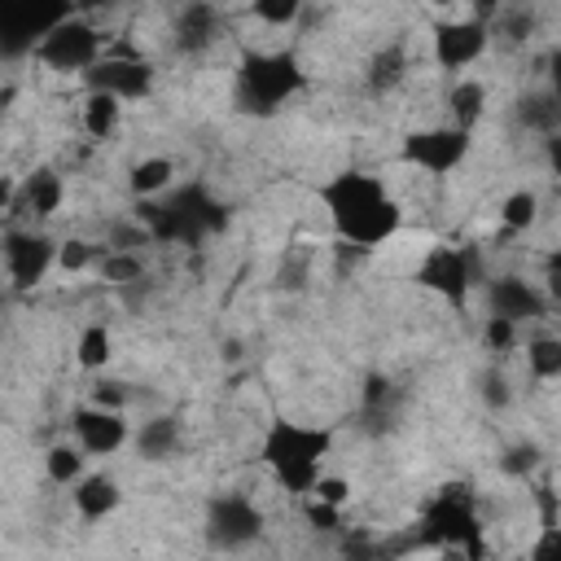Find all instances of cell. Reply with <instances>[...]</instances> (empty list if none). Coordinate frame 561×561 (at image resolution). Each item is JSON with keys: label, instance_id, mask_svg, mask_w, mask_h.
<instances>
[{"label": "cell", "instance_id": "277c9868", "mask_svg": "<svg viewBox=\"0 0 561 561\" xmlns=\"http://www.w3.org/2000/svg\"><path fill=\"white\" fill-rule=\"evenodd\" d=\"M307 75H302V61L289 53V48H276V53H245L241 57V70H237V101L245 114H272L280 110L294 92H302Z\"/></svg>", "mask_w": 561, "mask_h": 561}, {"label": "cell", "instance_id": "30bf717a", "mask_svg": "<svg viewBox=\"0 0 561 561\" xmlns=\"http://www.w3.org/2000/svg\"><path fill=\"white\" fill-rule=\"evenodd\" d=\"M66 4H0V57H31L35 44L66 18Z\"/></svg>", "mask_w": 561, "mask_h": 561}, {"label": "cell", "instance_id": "2e32d148", "mask_svg": "<svg viewBox=\"0 0 561 561\" xmlns=\"http://www.w3.org/2000/svg\"><path fill=\"white\" fill-rule=\"evenodd\" d=\"M219 31H224V18L215 4H180L175 22H171V44H175V53L197 57L219 39Z\"/></svg>", "mask_w": 561, "mask_h": 561}, {"label": "cell", "instance_id": "ba28073f", "mask_svg": "<svg viewBox=\"0 0 561 561\" xmlns=\"http://www.w3.org/2000/svg\"><path fill=\"white\" fill-rule=\"evenodd\" d=\"M399 158L425 175H447L456 171L465 158H469V131L460 127H421V131H408L403 145H399Z\"/></svg>", "mask_w": 561, "mask_h": 561}, {"label": "cell", "instance_id": "ac0fdd59", "mask_svg": "<svg viewBox=\"0 0 561 561\" xmlns=\"http://www.w3.org/2000/svg\"><path fill=\"white\" fill-rule=\"evenodd\" d=\"M61 175L53 171V167H39V171H31L26 180H22V188H18V202H22V210L26 215H35V219H48V215H57V206H61Z\"/></svg>", "mask_w": 561, "mask_h": 561}, {"label": "cell", "instance_id": "52a82bcc", "mask_svg": "<svg viewBox=\"0 0 561 561\" xmlns=\"http://www.w3.org/2000/svg\"><path fill=\"white\" fill-rule=\"evenodd\" d=\"M83 83L88 92H101L114 101H140L153 92V61L118 44V48H105L92 70H83Z\"/></svg>", "mask_w": 561, "mask_h": 561}, {"label": "cell", "instance_id": "6da1fadb", "mask_svg": "<svg viewBox=\"0 0 561 561\" xmlns=\"http://www.w3.org/2000/svg\"><path fill=\"white\" fill-rule=\"evenodd\" d=\"M320 206L329 210L337 237L355 250H377L403 224L399 202L373 171H337L320 184Z\"/></svg>", "mask_w": 561, "mask_h": 561}, {"label": "cell", "instance_id": "3957f363", "mask_svg": "<svg viewBox=\"0 0 561 561\" xmlns=\"http://www.w3.org/2000/svg\"><path fill=\"white\" fill-rule=\"evenodd\" d=\"M329 447H333V434L324 425L272 421L263 434V465L289 495H307L316 486V478L324 473Z\"/></svg>", "mask_w": 561, "mask_h": 561}, {"label": "cell", "instance_id": "5b68a950", "mask_svg": "<svg viewBox=\"0 0 561 561\" xmlns=\"http://www.w3.org/2000/svg\"><path fill=\"white\" fill-rule=\"evenodd\" d=\"M421 539L438 548H460L473 561H482L486 543H482V517L473 508V495L465 486H443L421 513Z\"/></svg>", "mask_w": 561, "mask_h": 561}, {"label": "cell", "instance_id": "cb8c5ba5", "mask_svg": "<svg viewBox=\"0 0 561 561\" xmlns=\"http://www.w3.org/2000/svg\"><path fill=\"white\" fill-rule=\"evenodd\" d=\"M110 355H114V337H110V329H105V324H88V329L79 333V346H75L79 368H105Z\"/></svg>", "mask_w": 561, "mask_h": 561}, {"label": "cell", "instance_id": "484cf974", "mask_svg": "<svg viewBox=\"0 0 561 561\" xmlns=\"http://www.w3.org/2000/svg\"><path fill=\"white\" fill-rule=\"evenodd\" d=\"M403 70H408V57H403L399 44H390V48H381V53L373 57V66H368V88H373V92H386V88H394V83L403 79Z\"/></svg>", "mask_w": 561, "mask_h": 561}, {"label": "cell", "instance_id": "603a6c76", "mask_svg": "<svg viewBox=\"0 0 561 561\" xmlns=\"http://www.w3.org/2000/svg\"><path fill=\"white\" fill-rule=\"evenodd\" d=\"M517 118H522L530 131L552 136V131H557V123H561V101H557V92H530V96H522Z\"/></svg>", "mask_w": 561, "mask_h": 561}, {"label": "cell", "instance_id": "74e56055", "mask_svg": "<svg viewBox=\"0 0 561 561\" xmlns=\"http://www.w3.org/2000/svg\"><path fill=\"white\" fill-rule=\"evenodd\" d=\"M13 197H18V184H13L9 175H0V210H9V206H13Z\"/></svg>", "mask_w": 561, "mask_h": 561}, {"label": "cell", "instance_id": "ffe728a7", "mask_svg": "<svg viewBox=\"0 0 561 561\" xmlns=\"http://www.w3.org/2000/svg\"><path fill=\"white\" fill-rule=\"evenodd\" d=\"M171 180H175V167H171V158H140L136 167H131V180H127V188L145 202V197H162L167 188H171Z\"/></svg>", "mask_w": 561, "mask_h": 561}, {"label": "cell", "instance_id": "4dcf8cb0", "mask_svg": "<svg viewBox=\"0 0 561 561\" xmlns=\"http://www.w3.org/2000/svg\"><path fill=\"white\" fill-rule=\"evenodd\" d=\"M307 500H320V504L342 508V504L351 500V482H346V478H333V473H320V478H316V486L307 491Z\"/></svg>", "mask_w": 561, "mask_h": 561}, {"label": "cell", "instance_id": "8992f818", "mask_svg": "<svg viewBox=\"0 0 561 561\" xmlns=\"http://www.w3.org/2000/svg\"><path fill=\"white\" fill-rule=\"evenodd\" d=\"M105 53V35L92 26V22H83L79 13H66L39 44H35V61H44L48 70H61V75H70V70H92L96 66V57Z\"/></svg>", "mask_w": 561, "mask_h": 561}, {"label": "cell", "instance_id": "d6a6232c", "mask_svg": "<svg viewBox=\"0 0 561 561\" xmlns=\"http://www.w3.org/2000/svg\"><path fill=\"white\" fill-rule=\"evenodd\" d=\"M92 259H96V245H88V241H66V245H57V263H61L66 272H83Z\"/></svg>", "mask_w": 561, "mask_h": 561}, {"label": "cell", "instance_id": "f1b7e54d", "mask_svg": "<svg viewBox=\"0 0 561 561\" xmlns=\"http://www.w3.org/2000/svg\"><path fill=\"white\" fill-rule=\"evenodd\" d=\"M101 276H105V280H114V285L140 280V254H127V250H105V254H101Z\"/></svg>", "mask_w": 561, "mask_h": 561}, {"label": "cell", "instance_id": "7a4b0ae2", "mask_svg": "<svg viewBox=\"0 0 561 561\" xmlns=\"http://www.w3.org/2000/svg\"><path fill=\"white\" fill-rule=\"evenodd\" d=\"M136 224L149 241L162 245H202L206 237L228 228V206L197 180L167 188L162 197H145L136 206Z\"/></svg>", "mask_w": 561, "mask_h": 561}, {"label": "cell", "instance_id": "8fae6325", "mask_svg": "<svg viewBox=\"0 0 561 561\" xmlns=\"http://www.w3.org/2000/svg\"><path fill=\"white\" fill-rule=\"evenodd\" d=\"M0 254H4V272L13 280V289H35L48 276V267L57 263V241L35 228H13V232H4Z\"/></svg>", "mask_w": 561, "mask_h": 561}, {"label": "cell", "instance_id": "d6986e66", "mask_svg": "<svg viewBox=\"0 0 561 561\" xmlns=\"http://www.w3.org/2000/svg\"><path fill=\"white\" fill-rule=\"evenodd\" d=\"M136 451L145 460H171L180 451V421L175 416H153L136 430Z\"/></svg>", "mask_w": 561, "mask_h": 561}, {"label": "cell", "instance_id": "7c38bea8", "mask_svg": "<svg viewBox=\"0 0 561 561\" xmlns=\"http://www.w3.org/2000/svg\"><path fill=\"white\" fill-rule=\"evenodd\" d=\"M416 280H421L425 289H434L438 298H447V302H465V294H469V285L478 280V272H473L469 250H460V245H434V250L421 259Z\"/></svg>", "mask_w": 561, "mask_h": 561}, {"label": "cell", "instance_id": "d590c367", "mask_svg": "<svg viewBox=\"0 0 561 561\" xmlns=\"http://www.w3.org/2000/svg\"><path fill=\"white\" fill-rule=\"evenodd\" d=\"M530 561H561V535H557V526H543L539 543L530 548Z\"/></svg>", "mask_w": 561, "mask_h": 561}, {"label": "cell", "instance_id": "d4e9b609", "mask_svg": "<svg viewBox=\"0 0 561 561\" xmlns=\"http://www.w3.org/2000/svg\"><path fill=\"white\" fill-rule=\"evenodd\" d=\"M44 469H48V478H53L57 486H75V482L83 478V451L70 447V443H57V447H48Z\"/></svg>", "mask_w": 561, "mask_h": 561}, {"label": "cell", "instance_id": "9a60e30c", "mask_svg": "<svg viewBox=\"0 0 561 561\" xmlns=\"http://www.w3.org/2000/svg\"><path fill=\"white\" fill-rule=\"evenodd\" d=\"M70 430H75L79 451H88V456H114L127 443L123 412H105V408H92V403L70 412Z\"/></svg>", "mask_w": 561, "mask_h": 561}, {"label": "cell", "instance_id": "e0dca14e", "mask_svg": "<svg viewBox=\"0 0 561 561\" xmlns=\"http://www.w3.org/2000/svg\"><path fill=\"white\" fill-rule=\"evenodd\" d=\"M70 500H75V513H79L83 522H101V517H110V513L118 508L123 491H118V482H114L110 473H83V478L70 486Z\"/></svg>", "mask_w": 561, "mask_h": 561}, {"label": "cell", "instance_id": "83f0119b", "mask_svg": "<svg viewBox=\"0 0 561 561\" xmlns=\"http://www.w3.org/2000/svg\"><path fill=\"white\" fill-rule=\"evenodd\" d=\"M526 364L539 381H552L561 377V342L557 337H530L526 342Z\"/></svg>", "mask_w": 561, "mask_h": 561}, {"label": "cell", "instance_id": "e575fe53", "mask_svg": "<svg viewBox=\"0 0 561 561\" xmlns=\"http://www.w3.org/2000/svg\"><path fill=\"white\" fill-rule=\"evenodd\" d=\"M307 522H311L316 530H337V522H342V508H333V504H320V500H307Z\"/></svg>", "mask_w": 561, "mask_h": 561}, {"label": "cell", "instance_id": "7402d4cb", "mask_svg": "<svg viewBox=\"0 0 561 561\" xmlns=\"http://www.w3.org/2000/svg\"><path fill=\"white\" fill-rule=\"evenodd\" d=\"M118 118H123V101L101 96V92H88V101H83V131L92 140H110L114 127H118Z\"/></svg>", "mask_w": 561, "mask_h": 561}, {"label": "cell", "instance_id": "4fadbf2b", "mask_svg": "<svg viewBox=\"0 0 561 561\" xmlns=\"http://www.w3.org/2000/svg\"><path fill=\"white\" fill-rule=\"evenodd\" d=\"M486 307H491V316L522 329L526 320L548 316V294L526 276H495V280H486Z\"/></svg>", "mask_w": 561, "mask_h": 561}, {"label": "cell", "instance_id": "836d02e7", "mask_svg": "<svg viewBox=\"0 0 561 561\" xmlns=\"http://www.w3.org/2000/svg\"><path fill=\"white\" fill-rule=\"evenodd\" d=\"M123 403H127V390H123V381H101V386L92 390V408H105V412H123Z\"/></svg>", "mask_w": 561, "mask_h": 561}, {"label": "cell", "instance_id": "5bb4252c", "mask_svg": "<svg viewBox=\"0 0 561 561\" xmlns=\"http://www.w3.org/2000/svg\"><path fill=\"white\" fill-rule=\"evenodd\" d=\"M486 39H491V31H486V22H478V18L443 22V26L434 31V61H438L443 70H465V66H473V61L486 53Z\"/></svg>", "mask_w": 561, "mask_h": 561}, {"label": "cell", "instance_id": "1f68e13d", "mask_svg": "<svg viewBox=\"0 0 561 561\" xmlns=\"http://www.w3.org/2000/svg\"><path fill=\"white\" fill-rule=\"evenodd\" d=\"M482 342H486L491 351H513V346H517V324H508V320H500V316H486Z\"/></svg>", "mask_w": 561, "mask_h": 561}, {"label": "cell", "instance_id": "4316f807", "mask_svg": "<svg viewBox=\"0 0 561 561\" xmlns=\"http://www.w3.org/2000/svg\"><path fill=\"white\" fill-rule=\"evenodd\" d=\"M500 219H504V228H508V232H526V228L539 219V197H535L530 188L508 193V197H504V206H500Z\"/></svg>", "mask_w": 561, "mask_h": 561}, {"label": "cell", "instance_id": "8d00e7d4", "mask_svg": "<svg viewBox=\"0 0 561 561\" xmlns=\"http://www.w3.org/2000/svg\"><path fill=\"white\" fill-rule=\"evenodd\" d=\"M482 399H486L491 408H504V403H508V381H504V373H486V381H482Z\"/></svg>", "mask_w": 561, "mask_h": 561}, {"label": "cell", "instance_id": "f546056e", "mask_svg": "<svg viewBox=\"0 0 561 561\" xmlns=\"http://www.w3.org/2000/svg\"><path fill=\"white\" fill-rule=\"evenodd\" d=\"M250 18H259L267 26H289L298 18V0H259V4H250Z\"/></svg>", "mask_w": 561, "mask_h": 561}, {"label": "cell", "instance_id": "44dd1931", "mask_svg": "<svg viewBox=\"0 0 561 561\" xmlns=\"http://www.w3.org/2000/svg\"><path fill=\"white\" fill-rule=\"evenodd\" d=\"M447 105H451V127L469 131V127L482 118V105H486V88H482L478 79H460V83L451 88Z\"/></svg>", "mask_w": 561, "mask_h": 561}, {"label": "cell", "instance_id": "9c48e42d", "mask_svg": "<svg viewBox=\"0 0 561 561\" xmlns=\"http://www.w3.org/2000/svg\"><path fill=\"white\" fill-rule=\"evenodd\" d=\"M263 535V513L250 495L241 491H224V495H210L206 504V539L215 548H245Z\"/></svg>", "mask_w": 561, "mask_h": 561}]
</instances>
